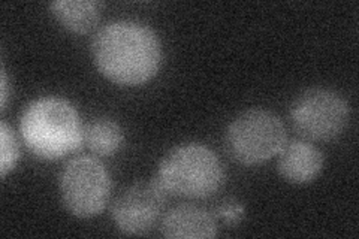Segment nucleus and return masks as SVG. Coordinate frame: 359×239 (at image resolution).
<instances>
[{
	"mask_svg": "<svg viewBox=\"0 0 359 239\" xmlns=\"http://www.w3.org/2000/svg\"><path fill=\"white\" fill-rule=\"evenodd\" d=\"M84 144L96 156H114L125 144V133L114 120L93 118L84 126Z\"/></svg>",
	"mask_w": 359,
	"mask_h": 239,
	"instance_id": "11",
	"label": "nucleus"
},
{
	"mask_svg": "<svg viewBox=\"0 0 359 239\" xmlns=\"http://www.w3.org/2000/svg\"><path fill=\"white\" fill-rule=\"evenodd\" d=\"M0 87H2V93H0V99H2V109H5L6 102H8V75H6L5 67H2V84H0Z\"/></svg>",
	"mask_w": 359,
	"mask_h": 239,
	"instance_id": "14",
	"label": "nucleus"
},
{
	"mask_svg": "<svg viewBox=\"0 0 359 239\" xmlns=\"http://www.w3.org/2000/svg\"><path fill=\"white\" fill-rule=\"evenodd\" d=\"M51 13L63 27L74 33H88L100 20V4L95 0H55Z\"/></svg>",
	"mask_w": 359,
	"mask_h": 239,
	"instance_id": "10",
	"label": "nucleus"
},
{
	"mask_svg": "<svg viewBox=\"0 0 359 239\" xmlns=\"http://www.w3.org/2000/svg\"><path fill=\"white\" fill-rule=\"evenodd\" d=\"M166 193L156 183H135L112 205L111 215L117 229L129 236L150 232L162 217Z\"/></svg>",
	"mask_w": 359,
	"mask_h": 239,
	"instance_id": "7",
	"label": "nucleus"
},
{
	"mask_svg": "<svg viewBox=\"0 0 359 239\" xmlns=\"http://www.w3.org/2000/svg\"><path fill=\"white\" fill-rule=\"evenodd\" d=\"M216 217L222 219L228 224H237L244 217V207L243 203L237 200H224L216 210Z\"/></svg>",
	"mask_w": 359,
	"mask_h": 239,
	"instance_id": "13",
	"label": "nucleus"
},
{
	"mask_svg": "<svg viewBox=\"0 0 359 239\" xmlns=\"http://www.w3.org/2000/svg\"><path fill=\"white\" fill-rule=\"evenodd\" d=\"M323 154L306 141H286L278 153V172L287 183L307 184L316 179L323 169Z\"/></svg>",
	"mask_w": 359,
	"mask_h": 239,
	"instance_id": "9",
	"label": "nucleus"
},
{
	"mask_svg": "<svg viewBox=\"0 0 359 239\" xmlns=\"http://www.w3.org/2000/svg\"><path fill=\"white\" fill-rule=\"evenodd\" d=\"M0 175L5 178L20 158V146L15 135L5 121L0 123Z\"/></svg>",
	"mask_w": 359,
	"mask_h": 239,
	"instance_id": "12",
	"label": "nucleus"
},
{
	"mask_svg": "<svg viewBox=\"0 0 359 239\" xmlns=\"http://www.w3.org/2000/svg\"><path fill=\"white\" fill-rule=\"evenodd\" d=\"M154 179L168 196L204 199L219 191L224 170L215 151L192 142L172 148L162 158Z\"/></svg>",
	"mask_w": 359,
	"mask_h": 239,
	"instance_id": "3",
	"label": "nucleus"
},
{
	"mask_svg": "<svg viewBox=\"0 0 359 239\" xmlns=\"http://www.w3.org/2000/svg\"><path fill=\"white\" fill-rule=\"evenodd\" d=\"M93 62L99 72L118 86H140L159 72L162 45L147 25L116 20L100 27L92 41Z\"/></svg>",
	"mask_w": 359,
	"mask_h": 239,
	"instance_id": "1",
	"label": "nucleus"
},
{
	"mask_svg": "<svg viewBox=\"0 0 359 239\" xmlns=\"http://www.w3.org/2000/svg\"><path fill=\"white\" fill-rule=\"evenodd\" d=\"M161 231L172 239H210L217 235V221L216 215L196 205H180L163 215Z\"/></svg>",
	"mask_w": 359,
	"mask_h": 239,
	"instance_id": "8",
	"label": "nucleus"
},
{
	"mask_svg": "<svg viewBox=\"0 0 359 239\" xmlns=\"http://www.w3.org/2000/svg\"><path fill=\"white\" fill-rule=\"evenodd\" d=\"M111 177L97 158L80 156L67 162L60 174V198L76 219L102 212L111 196Z\"/></svg>",
	"mask_w": 359,
	"mask_h": 239,
	"instance_id": "6",
	"label": "nucleus"
},
{
	"mask_svg": "<svg viewBox=\"0 0 359 239\" xmlns=\"http://www.w3.org/2000/svg\"><path fill=\"white\" fill-rule=\"evenodd\" d=\"M285 124L266 109H247L235 117L224 133V148L235 162L261 165L280 153L286 144Z\"/></svg>",
	"mask_w": 359,
	"mask_h": 239,
	"instance_id": "4",
	"label": "nucleus"
},
{
	"mask_svg": "<svg viewBox=\"0 0 359 239\" xmlns=\"http://www.w3.org/2000/svg\"><path fill=\"white\" fill-rule=\"evenodd\" d=\"M351 118L346 99L330 88H310L290 105L292 126L309 141L328 142L339 138Z\"/></svg>",
	"mask_w": 359,
	"mask_h": 239,
	"instance_id": "5",
	"label": "nucleus"
},
{
	"mask_svg": "<svg viewBox=\"0 0 359 239\" xmlns=\"http://www.w3.org/2000/svg\"><path fill=\"white\" fill-rule=\"evenodd\" d=\"M20 132L29 151L42 161H59L84 144L78 111L62 97L45 96L30 102L21 114Z\"/></svg>",
	"mask_w": 359,
	"mask_h": 239,
	"instance_id": "2",
	"label": "nucleus"
}]
</instances>
